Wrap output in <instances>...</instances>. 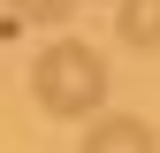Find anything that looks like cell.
<instances>
[{
    "mask_svg": "<svg viewBox=\"0 0 160 153\" xmlns=\"http://www.w3.org/2000/svg\"><path fill=\"white\" fill-rule=\"evenodd\" d=\"M114 23H122V38H130L137 54H160V0H122Z\"/></svg>",
    "mask_w": 160,
    "mask_h": 153,
    "instance_id": "3957f363",
    "label": "cell"
},
{
    "mask_svg": "<svg viewBox=\"0 0 160 153\" xmlns=\"http://www.w3.org/2000/svg\"><path fill=\"white\" fill-rule=\"evenodd\" d=\"M84 153H152V123L145 115H99L84 130Z\"/></svg>",
    "mask_w": 160,
    "mask_h": 153,
    "instance_id": "7a4b0ae2",
    "label": "cell"
},
{
    "mask_svg": "<svg viewBox=\"0 0 160 153\" xmlns=\"http://www.w3.org/2000/svg\"><path fill=\"white\" fill-rule=\"evenodd\" d=\"M31 92H38L46 115H92L107 100V61H99V46H84V38L46 46L38 69H31Z\"/></svg>",
    "mask_w": 160,
    "mask_h": 153,
    "instance_id": "6da1fadb",
    "label": "cell"
},
{
    "mask_svg": "<svg viewBox=\"0 0 160 153\" xmlns=\"http://www.w3.org/2000/svg\"><path fill=\"white\" fill-rule=\"evenodd\" d=\"M15 15H31V23H69V8L76 0H8Z\"/></svg>",
    "mask_w": 160,
    "mask_h": 153,
    "instance_id": "277c9868",
    "label": "cell"
}]
</instances>
